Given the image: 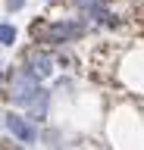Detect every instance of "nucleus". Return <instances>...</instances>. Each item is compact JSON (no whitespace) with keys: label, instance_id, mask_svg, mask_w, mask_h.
<instances>
[{"label":"nucleus","instance_id":"obj_5","mask_svg":"<svg viewBox=\"0 0 144 150\" xmlns=\"http://www.w3.org/2000/svg\"><path fill=\"white\" fill-rule=\"evenodd\" d=\"M47 110H50V91H47V88H38V91L31 94V97L22 103L16 112H22L25 119H31L35 125H38V122L47 119Z\"/></svg>","mask_w":144,"mask_h":150},{"label":"nucleus","instance_id":"obj_3","mask_svg":"<svg viewBox=\"0 0 144 150\" xmlns=\"http://www.w3.org/2000/svg\"><path fill=\"white\" fill-rule=\"evenodd\" d=\"M38 88H41V81L35 78V75H28L25 69H13V72L6 75V100H10L16 110H19Z\"/></svg>","mask_w":144,"mask_h":150},{"label":"nucleus","instance_id":"obj_8","mask_svg":"<svg viewBox=\"0 0 144 150\" xmlns=\"http://www.w3.org/2000/svg\"><path fill=\"white\" fill-rule=\"evenodd\" d=\"M0 150H25V147H13L10 138H0Z\"/></svg>","mask_w":144,"mask_h":150},{"label":"nucleus","instance_id":"obj_6","mask_svg":"<svg viewBox=\"0 0 144 150\" xmlns=\"http://www.w3.org/2000/svg\"><path fill=\"white\" fill-rule=\"evenodd\" d=\"M16 38H19L16 25H10V22H0V44L10 47V44H16Z\"/></svg>","mask_w":144,"mask_h":150},{"label":"nucleus","instance_id":"obj_9","mask_svg":"<svg viewBox=\"0 0 144 150\" xmlns=\"http://www.w3.org/2000/svg\"><path fill=\"white\" fill-rule=\"evenodd\" d=\"M6 84V69H0V88Z\"/></svg>","mask_w":144,"mask_h":150},{"label":"nucleus","instance_id":"obj_7","mask_svg":"<svg viewBox=\"0 0 144 150\" xmlns=\"http://www.w3.org/2000/svg\"><path fill=\"white\" fill-rule=\"evenodd\" d=\"M25 6V0H6V9H10V13H16V9H22Z\"/></svg>","mask_w":144,"mask_h":150},{"label":"nucleus","instance_id":"obj_1","mask_svg":"<svg viewBox=\"0 0 144 150\" xmlns=\"http://www.w3.org/2000/svg\"><path fill=\"white\" fill-rule=\"evenodd\" d=\"M85 31H88L85 19H60V22L35 28V38H38V44H47V47H66L72 41H78Z\"/></svg>","mask_w":144,"mask_h":150},{"label":"nucleus","instance_id":"obj_4","mask_svg":"<svg viewBox=\"0 0 144 150\" xmlns=\"http://www.w3.org/2000/svg\"><path fill=\"white\" fill-rule=\"evenodd\" d=\"M22 69H25L28 75H35L38 81H44V78H50V75L57 72V59H53L50 50L35 47V50H28V53L22 56Z\"/></svg>","mask_w":144,"mask_h":150},{"label":"nucleus","instance_id":"obj_2","mask_svg":"<svg viewBox=\"0 0 144 150\" xmlns=\"http://www.w3.org/2000/svg\"><path fill=\"white\" fill-rule=\"evenodd\" d=\"M0 122H3V128L10 131V134L19 141L22 147H31V144H38V138H41L38 125H35L31 119H25L22 112H16V110H3V112H0Z\"/></svg>","mask_w":144,"mask_h":150}]
</instances>
